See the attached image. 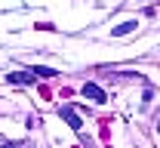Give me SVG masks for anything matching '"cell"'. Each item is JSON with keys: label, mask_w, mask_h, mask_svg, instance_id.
Here are the masks:
<instances>
[{"label": "cell", "mask_w": 160, "mask_h": 148, "mask_svg": "<svg viewBox=\"0 0 160 148\" xmlns=\"http://www.w3.org/2000/svg\"><path fill=\"white\" fill-rule=\"evenodd\" d=\"M132 28H136V22H123V25H117V28H114V37H123V34H129Z\"/></svg>", "instance_id": "277c9868"}, {"label": "cell", "mask_w": 160, "mask_h": 148, "mask_svg": "<svg viewBox=\"0 0 160 148\" xmlns=\"http://www.w3.org/2000/svg\"><path fill=\"white\" fill-rule=\"evenodd\" d=\"M31 74H34V77H56L52 68H31Z\"/></svg>", "instance_id": "5b68a950"}, {"label": "cell", "mask_w": 160, "mask_h": 148, "mask_svg": "<svg viewBox=\"0 0 160 148\" xmlns=\"http://www.w3.org/2000/svg\"><path fill=\"white\" fill-rule=\"evenodd\" d=\"M86 99H92V102H105L108 96H105V89H102L99 84H83V89H80Z\"/></svg>", "instance_id": "7a4b0ae2"}, {"label": "cell", "mask_w": 160, "mask_h": 148, "mask_svg": "<svg viewBox=\"0 0 160 148\" xmlns=\"http://www.w3.org/2000/svg\"><path fill=\"white\" fill-rule=\"evenodd\" d=\"M31 80H34L31 71H12L9 74V84H31Z\"/></svg>", "instance_id": "3957f363"}, {"label": "cell", "mask_w": 160, "mask_h": 148, "mask_svg": "<svg viewBox=\"0 0 160 148\" xmlns=\"http://www.w3.org/2000/svg\"><path fill=\"white\" fill-rule=\"evenodd\" d=\"M59 117H65V120H68V127H71V130H80V127H83V120H80V114H77V111H74L71 105H62V108H59Z\"/></svg>", "instance_id": "6da1fadb"}]
</instances>
